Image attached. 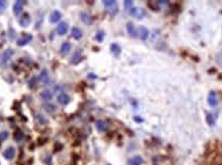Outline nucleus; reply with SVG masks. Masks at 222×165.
<instances>
[{
	"label": "nucleus",
	"instance_id": "19",
	"mask_svg": "<svg viewBox=\"0 0 222 165\" xmlns=\"http://www.w3.org/2000/svg\"><path fill=\"white\" fill-rule=\"evenodd\" d=\"M80 58H81V52H80V50H77L75 53L73 54L72 56V60H71V62H72L73 64H77L78 62L80 61Z\"/></svg>",
	"mask_w": 222,
	"mask_h": 165
},
{
	"label": "nucleus",
	"instance_id": "22",
	"mask_svg": "<svg viewBox=\"0 0 222 165\" xmlns=\"http://www.w3.org/2000/svg\"><path fill=\"white\" fill-rule=\"evenodd\" d=\"M96 127L99 131L102 132V131H105L106 128H107V125H106V123L104 122V121H98V122L96 123Z\"/></svg>",
	"mask_w": 222,
	"mask_h": 165
},
{
	"label": "nucleus",
	"instance_id": "28",
	"mask_svg": "<svg viewBox=\"0 0 222 165\" xmlns=\"http://www.w3.org/2000/svg\"><path fill=\"white\" fill-rule=\"evenodd\" d=\"M36 82H37V78H35V76H33V78H32L31 80L29 81V87L30 88H33L34 86L36 85Z\"/></svg>",
	"mask_w": 222,
	"mask_h": 165
},
{
	"label": "nucleus",
	"instance_id": "13",
	"mask_svg": "<svg viewBox=\"0 0 222 165\" xmlns=\"http://www.w3.org/2000/svg\"><path fill=\"white\" fill-rule=\"evenodd\" d=\"M143 163V159L140 156L132 157L128 161V165H141Z\"/></svg>",
	"mask_w": 222,
	"mask_h": 165
},
{
	"label": "nucleus",
	"instance_id": "9",
	"mask_svg": "<svg viewBox=\"0 0 222 165\" xmlns=\"http://www.w3.org/2000/svg\"><path fill=\"white\" fill-rule=\"evenodd\" d=\"M23 6H24V2L18 0V1H16L15 4H13V13L16 16L20 15L21 11L23 10Z\"/></svg>",
	"mask_w": 222,
	"mask_h": 165
},
{
	"label": "nucleus",
	"instance_id": "27",
	"mask_svg": "<svg viewBox=\"0 0 222 165\" xmlns=\"http://www.w3.org/2000/svg\"><path fill=\"white\" fill-rule=\"evenodd\" d=\"M8 137V132L7 131H2L0 132V140H5Z\"/></svg>",
	"mask_w": 222,
	"mask_h": 165
},
{
	"label": "nucleus",
	"instance_id": "20",
	"mask_svg": "<svg viewBox=\"0 0 222 165\" xmlns=\"http://www.w3.org/2000/svg\"><path fill=\"white\" fill-rule=\"evenodd\" d=\"M110 49H111V52L116 56H118L120 54V52H121V48H120L119 45H117V43H112Z\"/></svg>",
	"mask_w": 222,
	"mask_h": 165
},
{
	"label": "nucleus",
	"instance_id": "29",
	"mask_svg": "<svg viewBox=\"0 0 222 165\" xmlns=\"http://www.w3.org/2000/svg\"><path fill=\"white\" fill-rule=\"evenodd\" d=\"M124 7H126L127 9H131L132 7H133V2L130 1V0L124 1Z\"/></svg>",
	"mask_w": 222,
	"mask_h": 165
},
{
	"label": "nucleus",
	"instance_id": "1",
	"mask_svg": "<svg viewBox=\"0 0 222 165\" xmlns=\"http://www.w3.org/2000/svg\"><path fill=\"white\" fill-rule=\"evenodd\" d=\"M32 38H33V36L31 35V34L29 33H25L24 35L21 37L20 39H18V46H26L27 43H29L30 41L32 40Z\"/></svg>",
	"mask_w": 222,
	"mask_h": 165
},
{
	"label": "nucleus",
	"instance_id": "21",
	"mask_svg": "<svg viewBox=\"0 0 222 165\" xmlns=\"http://www.w3.org/2000/svg\"><path fill=\"white\" fill-rule=\"evenodd\" d=\"M25 137V134L23 131H21V130H18L17 132H16L15 134H13V138H15L16 141H18V143H20V141H22L23 139Z\"/></svg>",
	"mask_w": 222,
	"mask_h": 165
},
{
	"label": "nucleus",
	"instance_id": "25",
	"mask_svg": "<svg viewBox=\"0 0 222 165\" xmlns=\"http://www.w3.org/2000/svg\"><path fill=\"white\" fill-rule=\"evenodd\" d=\"M6 7H7V2L4 0H0V13H3Z\"/></svg>",
	"mask_w": 222,
	"mask_h": 165
},
{
	"label": "nucleus",
	"instance_id": "17",
	"mask_svg": "<svg viewBox=\"0 0 222 165\" xmlns=\"http://www.w3.org/2000/svg\"><path fill=\"white\" fill-rule=\"evenodd\" d=\"M71 33H72V36L75 39H80L82 37V31L79 29V28H77V27H73L72 28V31H71Z\"/></svg>",
	"mask_w": 222,
	"mask_h": 165
},
{
	"label": "nucleus",
	"instance_id": "10",
	"mask_svg": "<svg viewBox=\"0 0 222 165\" xmlns=\"http://www.w3.org/2000/svg\"><path fill=\"white\" fill-rule=\"evenodd\" d=\"M61 18H62L61 13H60L59 10H54L50 16V23H57L61 20Z\"/></svg>",
	"mask_w": 222,
	"mask_h": 165
},
{
	"label": "nucleus",
	"instance_id": "15",
	"mask_svg": "<svg viewBox=\"0 0 222 165\" xmlns=\"http://www.w3.org/2000/svg\"><path fill=\"white\" fill-rule=\"evenodd\" d=\"M127 30H128L129 34L131 36H133V37L137 36V30H136L133 23H128V24H127Z\"/></svg>",
	"mask_w": 222,
	"mask_h": 165
},
{
	"label": "nucleus",
	"instance_id": "11",
	"mask_svg": "<svg viewBox=\"0 0 222 165\" xmlns=\"http://www.w3.org/2000/svg\"><path fill=\"white\" fill-rule=\"evenodd\" d=\"M138 34H139V37H140L141 39L145 40V39L148 37V35H149V31H148V29L146 27L141 26L138 30Z\"/></svg>",
	"mask_w": 222,
	"mask_h": 165
},
{
	"label": "nucleus",
	"instance_id": "18",
	"mask_svg": "<svg viewBox=\"0 0 222 165\" xmlns=\"http://www.w3.org/2000/svg\"><path fill=\"white\" fill-rule=\"evenodd\" d=\"M80 19H81V21L84 23V24H87V25L92 24V18H91V16H90L89 13H80Z\"/></svg>",
	"mask_w": 222,
	"mask_h": 165
},
{
	"label": "nucleus",
	"instance_id": "16",
	"mask_svg": "<svg viewBox=\"0 0 222 165\" xmlns=\"http://www.w3.org/2000/svg\"><path fill=\"white\" fill-rule=\"evenodd\" d=\"M70 50H71V43L66 41V43H64L61 46V54L62 55L68 54V53L70 52Z\"/></svg>",
	"mask_w": 222,
	"mask_h": 165
},
{
	"label": "nucleus",
	"instance_id": "24",
	"mask_svg": "<svg viewBox=\"0 0 222 165\" xmlns=\"http://www.w3.org/2000/svg\"><path fill=\"white\" fill-rule=\"evenodd\" d=\"M103 4L105 5V7L111 8V7H113V6L116 5V2H115L114 0H105V1H103Z\"/></svg>",
	"mask_w": 222,
	"mask_h": 165
},
{
	"label": "nucleus",
	"instance_id": "2",
	"mask_svg": "<svg viewBox=\"0 0 222 165\" xmlns=\"http://www.w3.org/2000/svg\"><path fill=\"white\" fill-rule=\"evenodd\" d=\"M57 100L60 104H62V105H66V104H68L69 102H70V97H69V95L66 94V93H61V94L58 95Z\"/></svg>",
	"mask_w": 222,
	"mask_h": 165
},
{
	"label": "nucleus",
	"instance_id": "5",
	"mask_svg": "<svg viewBox=\"0 0 222 165\" xmlns=\"http://www.w3.org/2000/svg\"><path fill=\"white\" fill-rule=\"evenodd\" d=\"M208 103L211 106H216L218 104V98H217V94L214 91H211L208 95Z\"/></svg>",
	"mask_w": 222,
	"mask_h": 165
},
{
	"label": "nucleus",
	"instance_id": "12",
	"mask_svg": "<svg viewBox=\"0 0 222 165\" xmlns=\"http://www.w3.org/2000/svg\"><path fill=\"white\" fill-rule=\"evenodd\" d=\"M15 154H16L15 149H13V147H9L8 149H6V150L4 151L3 156L5 157V159H7V160H11L13 157H15Z\"/></svg>",
	"mask_w": 222,
	"mask_h": 165
},
{
	"label": "nucleus",
	"instance_id": "26",
	"mask_svg": "<svg viewBox=\"0 0 222 165\" xmlns=\"http://www.w3.org/2000/svg\"><path fill=\"white\" fill-rule=\"evenodd\" d=\"M207 122L209 123V125L210 126H213L214 125V123H215V120H214V118H213V116L212 115H207Z\"/></svg>",
	"mask_w": 222,
	"mask_h": 165
},
{
	"label": "nucleus",
	"instance_id": "6",
	"mask_svg": "<svg viewBox=\"0 0 222 165\" xmlns=\"http://www.w3.org/2000/svg\"><path fill=\"white\" fill-rule=\"evenodd\" d=\"M13 51L10 50V49H7V50L4 51V53L2 54V64H6L7 62L10 60V58L13 57Z\"/></svg>",
	"mask_w": 222,
	"mask_h": 165
},
{
	"label": "nucleus",
	"instance_id": "8",
	"mask_svg": "<svg viewBox=\"0 0 222 165\" xmlns=\"http://www.w3.org/2000/svg\"><path fill=\"white\" fill-rule=\"evenodd\" d=\"M68 31V24L66 22H62L59 24V26L57 27V33L59 35H64Z\"/></svg>",
	"mask_w": 222,
	"mask_h": 165
},
{
	"label": "nucleus",
	"instance_id": "14",
	"mask_svg": "<svg viewBox=\"0 0 222 165\" xmlns=\"http://www.w3.org/2000/svg\"><path fill=\"white\" fill-rule=\"evenodd\" d=\"M40 97L43 99V100H50L53 98V92L50 90H43L40 93Z\"/></svg>",
	"mask_w": 222,
	"mask_h": 165
},
{
	"label": "nucleus",
	"instance_id": "7",
	"mask_svg": "<svg viewBox=\"0 0 222 165\" xmlns=\"http://www.w3.org/2000/svg\"><path fill=\"white\" fill-rule=\"evenodd\" d=\"M38 81L42 84L48 83V81H50V75H48V71L46 70V69H42V70H41V72L39 73V76H38Z\"/></svg>",
	"mask_w": 222,
	"mask_h": 165
},
{
	"label": "nucleus",
	"instance_id": "4",
	"mask_svg": "<svg viewBox=\"0 0 222 165\" xmlns=\"http://www.w3.org/2000/svg\"><path fill=\"white\" fill-rule=\"evenodd\" d=\"M31 23V17L28 13H23L22 18L20 19V25L22 27H28Z\"/></svg>",
	"mask_w": 222,
	"mask_h": 165
},
{
	"label": "nucleus",
	"instance_id": "30",
	"mask_svg": "<svg viewBox=\"0 0 222 165\" xmlns=\"http://www.w3.org/2000/svg\"><path fill=\"white\" fill-rule=\"evenodd\" d=\"M103 37H104V32L100 31L98 34H97V39H98L99 41H102V40H103Z\"/></svg>",
	"mask_w": 222,
	"mask_h": 165
},
{
	"label": "nucleus",
	"instance_id": "3",
	"mask_svg": "<svg viewBox=\"0 0 222 165\" xmlns=\"http://www.w3.org/2000/svg\"><path fill=\"white\" fill-rule=\"evenodd\" d=\"M130 13L137 19H142L145 16V11L142 8H137V7H132L130 9Z\"/></svg>",
	"mask_w": 222,
	"mask_h": 165
},
{
	"label": "nucleus",
	"instance_id": "23",
	"mask_svg": "<svg viewBox=\"0 0 222 165\" xmlns=\"http://www.w3.org/2000/svg\"><path fill=\"white\" fill-rule=\"evenodd\" d=\"M43 108H44V110L47 111V113H54L56 110V106L52 103H46L43 105Z\"/></svg>",
	"mask_w": 222,
	"mask_h": 165
}]
</instances>
